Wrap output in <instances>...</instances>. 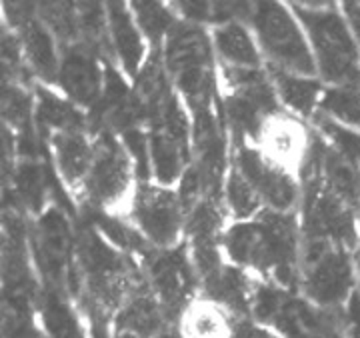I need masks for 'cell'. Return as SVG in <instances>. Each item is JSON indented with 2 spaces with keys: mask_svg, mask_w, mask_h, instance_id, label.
<instances>
[{
  "mask_svg": "<svg viewBox=\"0 0 360 338\" xmlns=\"http://www.w3.org/2000/svg\"><path fill=\"white\" fill-rule=\"evenodd\" d=\"M150 278V288L156 294V299L160 300V304L168 311L180 308L188 302L186 299L191 285H193V268L191 262L186 260L184 254H180V250H165L155 259L148 271Z\"/></svg>",
  "mask_w": 360,
  "mask_h": 338,
  "instance_id": "7c38bea8",
  "label": "cell"
},
{
  "mask_svg": "<svg viewBox=\"0 0 360 338\" xmlns=\"http://www.w3.org/2000/svg\"><path fill=\"white\" fill-rule=\"evenodd\" d=\"M208 44L200 30L176 28L170 32L167 48L168 68L188 100H202L208 80Z\"/></svg>",
  "mask_w": 360,
  "mask_h": 338,
  "instance_id": "52a82bcc",
  "label": "cell"
},
{
  "mask_svg": "<svg viewBox=\"0 0 360 338\" xmlns=\"http://www.w3.org/2000/svg\"><path fill=\"white\" fill-rule=\"evenodd\" d=\"M141 186H136L134 155L122 141L103 132L94 141V155L82 193L98 210L116 219H130Z\"/></svg>",
  "mask_w": 360,
  "mask_h": 338,
  "instance_id": "7a4b0ae2",
  "label": "cell"
},
{
  "mask_svg": "<svg viewBox=\"0 0 360 338\" xmlns=\"http://www.w3.org/2000/svg\"><path fill=\"white\" fill-rule=\"evenodd\" d=\"M345 332L347 338H360V294L354 292L347 306V318H345Z\"/></svg>",
  "mask_w": 360,
  "mask_h": 338,
  "instance_id": "44dd1931",
  "label": "cell"
},
{
  "mask_svg": "<svg viewBox=\"0 0 360 338\" xmlns=\"http://www.w3.org/2000/svg\"><path fill=\"white\" fill-rule=\"evenodd\" d=\"M321 181L342 198L347 204L354 208L360 200V167L352 162L345 152L340 150H322L321 155Z\"/></svg>",
  "mask_w": 360,
  "mask_h": 338,
  "instance_id": "2e32d148",
  "label": "cell"
},
{
  "mask_svg": "<svg viewBox=\"0 0 360 338\" xmlns=\"http://www.w3.org/2000/svg\"><path fill=\"white\" fill-rule=\"evenodd\" d=\"M155 338H180L176 332H170V330H162L160 334H156Z\"/></svg>",
  "mask_w": 360,
  "mask_h": 338,
  "instance_id": "603a6c76",
  "label": "cell"
},
{
  "mask_svg": "<svg viewBox=\"0 0 360 338\" xmlns=\"http://www.w3.org/2000/svg\"><path fill=\"white\" fill-rule=\"evenodd\" d=\"M321 108L328 120L336 126H345L352 132H360V91L359 89H328L324 91Z\"/></svg>",
  "mask_w": 360,
  "mask_h": 338,
  "instance_id": "d6986e66",
  "label": "cell"
},
{
  "mask_svg": "<svg viewBox=\"0 0 360 338\" xmlns=\"http://www.w3.org/2000/svg\"><path fill=\"white\" fill-rule=\"evenodd\" d=\"M234 167H238V170L257 188L266 210L278 214H292L300 196L298 181L269 164L250 144L238 146Z\"/></svg>",
  "mask_w": 360,
  "mask_h": 338,
  "instance_id": "ba28073f",
  "label": "cell"
},
{
  "mask_svg": "<svg viewBox=\"0 0 360 338\" xmlns=\"http://www.w3.org/2000/svg\"><path fill=\"white\" fill-rule=\"evenodd\" d=\"M250 20L255 26L262 54L276 70L312 78L316 74V58L304 26L284 4L260 2L252 6Z\"/></svg>",
  "mask_w": 360,
  "mask_h": 338,
  "instance_id": "3957f363",
  "label": "cell"
},
{
  "mask_svg": "<svg viewBox=\"0 0 360 338\" xmlns=\"http://www.w3.org/2000/svg\"><path fill=\"white\" fill-rule=\"evenodd\" d=\"M58 84L66 98L80 106H92L103 100V72L96 58L84 46L70 44L60 58Z\"/></svg>",
  "mask_w": 360,
  "mask_h": 338,
  "instance_id": "30bf717a",
  "label": "cell"
},
{
  "mask_svg": "<svg viewBox=\"0 0 360 338\" xmlns=\"http://www.w3.org/2000/svg\"><path fill=\"white\" fill-rule=\"evenodd\" d=\"M132 14L136 18V22L144 32V37L148 40L162 39L168 34V28L172 25V16L167 8L158 2H134Z\"/></svg>",
  "mask_w": 360,
  "mask_h": 338,
  "instance_id": "ffe728a7",
  "label": "cell"
},
{
  "mask_svg": "<svg viewBox=\"0 0 360 338\" xmlns=\"http://www.w3.org/2000/svg\"><path fill=\"white\" fill-rule=\"evenodd\" d=\"M322 78L335 89L360 86V48L345 18L328 2H296Z\"/></svg>",
  "mask_w": 360,
  "mask_h": 338,
  "instance_id": "6da1fadb",
  "label": "cell"
},
{
  "mask_svg": "<svg viewBox=\"0 0 360 338\" xmlns=\"http://www.w3.org/2000/svg\"><path fill=\"white\" fill-rule=\"evenodd\" d=\"M272 82H274L276 96L298 117L309 118L314 112V108L321 104L322 94H324L319 80L288 74L276 68L272 72Z\"/></svg>",
  "mask_w": 360,
  "mask_h": 338,
  "instance_id": "e0dca14e",
  "label": "cell"
},
{
  "mask_svg": "<svg viewBox=\"0 0 360 338\" xmlns=\"http://www.w3.org/2000/svg\"><path fill=\"white\" fill-rule=\"evenodd\" d=\"M20 20H22V42H25L28 63L34 66V70L46 82L58 80L60 58L56 56L52 32L42 22L26 16V14L20 16Z\"/></svg>",
  "mask_w": 360,
  "mask_h": 338,
  "instance_id": "9a60e30c",
  "label": "cell"
},
{
  "mask_svg": "<svg viewBox=\"0 0 360 338\" xmlns=\"http://www.w3.org/2000/svg\"><path fill=\"white\" fill-rule=\"evenodd\" d=\"M130 221L134 222L136 233H141L146 242L162 252L174 250L179 248L186 228L188 208L180 193H174L172 188L144 184L139 190Z\"/></svg>",
  "mask_w": 360,
  "mask_h": 338,
  "instance_id": "8992f818",
  "label": "cell"
},
{
  "mask_svg": "<svg viewBox=\"0 0 360 338\" xmlns=\"http://www.w3.org/2000/svg\"><path fill=\"white\" fill-rule=\"evenodd\" d=\"M302 285L307 299L322 311H335L350 300L354 294V268L347 248L322 240H307Z\"/></svg>",
  "mask_w": 360,
  "mask_h": 338,
  "instance_id": "277c9868",
  "label": "cell"
},
{
  "mask_svg": "<svg viewBox=\"0 0 360 338\" xmlns=\"http://www.w3.org/2000/svg\"><path fill=\"white\" fill-rule=\"evenodd\" d=\"M234 338H283V334H278L274 328L266 325H250L245 323V318H240Z\"/></svg>",
  "mask_w": 360,
  "mask_h": 338,
  "instance_id": "7402d4cb",
  "label": "cell"
},
{
  "mask_svg": "<svg viewBox=\"0 0 360 338\" xmlns=\"http://www.w3.org/2000/svg\"><path fill=\"white\" fill-rule=\"evenodd\" d=\"M252 146L269 164L290 178L300 181L310 160V132L307 124L290 112L274 110L260 120Z\"/></svg>",
  "mask_w": 360,
  "mask_h": 338,
  "instance_id": "5b68a950",
  "label": "cell"
},
{
  "mask_svg": "<svg viewBox=\"0 0 360 338\" xmlns=\"http://www.w3.org/2000/svg\"><path fill=\"white\" fill-rule=\"evenodd\" d=\"M51 150L54 167L70 188H84L89 176L94 143H90L82 130L51 132Z\"/></svg>",
  "mask_w": 360,
  "mask_h": 338,
  "instance_id": "4fadbf2b",
  "label": "cell"
},
{
  "mask_svg": "<svg viewBox=\"0 0 360 338\" xmlns=\"http://www.w3.org/2000/svg\"><path fill=\"white\" fill-rule=\"evenodd\" d=\"M224 204L234 222L255 221L264 210V202L257 193V188L234 164L224 182Z\"/></svg>",
  "mask_w": 360,
  "mask_h": 338,
  "instance_id": "ac0fdd59",
  "label": "cell"
},
{
  "mask_svg": "<svg viewBox=\"0 0 360 338\" xmlns=\"http://www.w3.org/2000/svg\"><path fill=\"white\" fill-rule=\"evenodd\" d=\"M243 316L208 294H196L180 308L176 334L180 338H234Z\"/></svg>",
  "mask_w": 360,
  "mask_h": 338,
  "instance_id": "9c48e42d",
  "label": "cell"
},
{
  "mask_svg": "<svg viewBox=\"0 0 360 338\" xmlns=\"http://www.w3.org/2000/svg\"><path fill=\"white\" fill-rule=\"evenodd\" d=\"M212 48L226 68L238 70H260L262 51L257 37L238 20L220 22L212 30Z\"/></svg>",
  "mask_w": 360,
  "mask_h": 338,
  "instance_id": "5bb4252c",
  "label": "cell"
},
{
  "mask_svg": "<svg viewBox=\"0 0 360 338\" xmlns=\"http://www.w3.org/2000/svg\"><path fill=\"white\" fill-rule=\"evenodd\" d=\"M106 20H108V39L112 42L118 65L129 77H136L142 72V65L146 58V37L136 22L132 8L122 2H110L106 6Z\"/></svg>",
  "mask_w": 360,
  "mask_h": 338,
  "instance_id": "8fae6325",
  "label": "cell"
}]
</instances>
